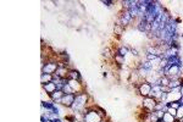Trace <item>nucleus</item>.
<instances>
[{
	"instance_id": "18",
	"label": "nucleus",
	"mask_w": 183,
	"mask_h": 122,
	"mask_svg": "<svg viewBox=\"0 0 183 122\" xmlns=\"http://www.w3.org/2000/svg\"><path fill=\"white\" fill-rule=\"evenodd\" d=\"M101 3H103V4L105 5V6H108V7H110V6H113V5L115 4L114 1H111V0H103V1H101Z\"/></svg>"
},
{
	"instance_id": "6",
	"label": "nucleus",
	"mask_w": 183,
	"mask_h": 122,
	"mask_svg": "<svg viewBox=\"0 0 183 122\" xmlns=\"http://www.w3.org/2000/svg\"><path fill=\"white\" fill-rule=\"evenodd\" d=\"M68 84L70 87L73 89V93L75 94H79V93H83L85 92L84 89V85L82 82H79V81H76V79H68Z\"/></svg>"
},
{
	"instance_id": "5",
	"label": "nucleus",
	"mask_w": 183,
	"mask_h": 122,
	"mask_svg": "<svg viewBox=\"0 0 183 122\" xmlns=\"http://www.w3.org/2000/svg\"><path fill=\"white\" fill-rule=\"evenodd\" d=\"M157 104V101L151 98V96H146V98H143V103H142V109H144L148 113H152L155 110V105Z\"/></svg>"
},
{
	"instance_id": "19",
	"label": "nucleus",
	"mask_w": 183,
	"mask_h": 122,
	"mask_svg": "<svg viewBox=\"0 0 183 122\" xmlns=\"http://www.w3.org/2000/svg\"><path fill=\"white\" fill-rule=\"evenodd\" d=\"M180 93H181V95L183 96V84H182L181 87H180Z\"/></svg>"
},
{
	"instance_id": "12",
	"label": "nucleus",
	"mask_w": 183,
	"mask_h": 122,
	"mask_svg": "<svg viewBox=\"0 0 183 122\" xmlns=\"http://www.w3.org/2000/svg\"><path fill=\"white\" fill-rule=\"evenodd\" d=\"M170 82H171V79L167 77V76H162V77H160V85H162V87H169Z\"/></svg>"
},
{
	"instance_id": "16",
	"label": "nucleus",
	"mask_w": 183,
	"mask_h": 122,
	"mask_svg": "<svg viewBox=\"0 0 183 122\" xmlns=\"http://www.w3.org/2000/svg\"><path fill=\"white\" fill-rule=\"evenodd\" d=\"M166 108H167V106H166ZM166 113H169V114H171L172 116H175V117H176V116H177V110H176V109H174V108H167V110H166Z\"/></svg>"
},
{
	"instance_id": "20",
	"label": "nucleus",
	"mask_w": 183,
	"mask_h": 122,
	"mask_svg": "<svg viewBox=\"0 0 183 122\" xmlns=\"http://www.w3.org/2000/svg\"><path fill=\"white\" fill-rule=\"evenodd\" d=\"M103 77H105V78L108 77V72H103Z\"/></svg>"
},
{
	"instance_id": "13",
	"label": "nucleus",
	"mask_w": 183,
	"mask_h": 122,
	"mask_svg": "<svg viewBox=\"0 0 183 122\" xmlns=\"http://www.w3.org/2000/svg\"><path fill=\"white\" fill-rule=\"evenodd\" d=\"M162 121H164V122H175L176 117H175V116H172L171 114H169V113H165L164 117H162Z\"/></svg>"
},
{
	"instance_id": "15",
	"label": "nucleus",
	"mask_w": 183,
	"mask_h": 122,
	"mask_svg": "<svg viewBox=\"0 0 183 122\" xmlns=\"http://www.w3.org/2000/svg\"><path fill=\"white\" fill-rule=\"evenodd\" d=\"M182 117H183V106H180V108L177 109V116H176V119L181 120Z\"/></svg>"
},
{
	"instance_id": "9",
	"label": "nucleus",
	"mask_w": 183,
	"mask_h": 122,
	"mask_svg": "<svg viewBox=\"0 0 183 122\" xmlns=\"http://www.w3.org/2000/svg\"><path fill=\"white\" fill-rule=\"evenodd\" d=\"M67 78H68V79H76V81H79V82H83V79H82V76H81L79 71L75 70V68H71V70L68 71Z\"/></svg>"
},
{
	"instance_id": "21",
	"label": "nucleus",
	"mask_w": 183,
	"mask_h": 122,
	"mask_svg": "<svg viewBox=\"0 0 183 122\" xmlns=\"http://www.w3.org/2000/svg\"><path fill=\"white\" fill-rule=\"evenodd\" d=\"M157 122H164V121H162V120H159V121H157Z\"/></svg>"
},
{
	"instance_id": "7",
	"label": "nucleus",
	"mask_w": 183,
	"mask_h": 122,
	"mask_svg": "<svg viewBox=\"0 0 183 122\" xmlns=\"http://www.w3.org/2000/svg\"><path fill=\"white\" fill-rule=\"evenodd\" d=\"M75 96H76V94H65L62 96V99L59 101V104L62 105L64 108L71 109V106H72L73 101H75Z\"/></svg>"
},
{
	"instance_id": "3",
	"label": "nucleus",
	"mask_w": 183,
	"mask_h": 122,
	"mask_svg": "<svg viewBox=\"0 0 183 122\" xmlns=\"http://www.w3.org/2000/svg\"><path fill=\"white\" fill-rule=\"evenodd\" d=\"M58 67H59L58 61L47 60V62H44V64L42 65V73H50V75H54L55 72H56Z\"/></svg>"
},
{
	"instance_id": "17",
	"label": "nucleus",
	"mask_w": 183,
	"mask_h": 122,
	"mask_svg": "<svg viewBox=\"0 0 183 122\" xmlns=\"http://www.w3.org/2000/svg\"><path fill=\"white\" fill-rule=\"evenodd\" d=\"M154 114L157 116V119H159V120H162V117H164V114H165V111H162V110L154 111Z\"/></svg>"
},
{
	"instance_id": "23",
	"label": "nucleus",
	"mask_w": 183,
	"mask_h": 122,
	"mask_svg": "<svg viewBox=\"0 0 183 122\" xmlns=\"http://www.w3.org/2000/svg\"><path fill=\"white\" fill-rule=\"evenodd\" d=\"M181 35H182V37H183V33H182V34H181Z\"/></svg>"
},
{
	"instance_id": "14",
	"label": "nucleus",
	"mask_w": 183,
	"mask_h": 122,
	"mask_svg": "<svg viewBox=\"0 0 183 122\" xmlns=\"http://www.w3.org/2000/svg\"><path fill=\"white\" fill-rule=\"evenodd\" d=\"M62 92H64L65 94H75V93H73V89L70 87V84H68V83H67V84H65V87H64Z\"/></svg>"
},
{
	"instance_id": "11",
	"label": "nucleus",
	"mask_w": 183,
	"mask_h": 122,
	"mask_svg": "<svg viewBox=\"0 0 183 122\" xmlns=\"http://www.w3.org/2000/svg\"><path fill=\"white\" fill-rule=\"evenodd\" d=\"M40 82H42V84L48 83V82H53V75L42 73V75H40Z\"/></svg>"
},
{
	"instance_id": "22",
	"label": "nucleus",
	"mask_w": 183,
	"mask_h": 122,
	"mask_svg": "<svg viewBox=\"0 0 183 122\" xmlns=\"http://www.w3.org/2000/svg\"><path fill=\"white\" fill-rule=\"evenodd\" d=\"M180 121H181V122H183V117H182V119H181V120H180Z\"/></svg>"
},
{
	"instance_id": "4",
	"label": "nucleus",
	"mask_w": 183,
	"mask_h": 122,
	"mask_svg": "<svg viewBox=\"0 0 183 122\" xmlns=\"http://www.w3.org/2000/svg\"><path fill=\"white\" fill-rule=\"evenodd\" d=\"M138 93L140 96H143V98H146V96H149L150 93H151V88H152V84L146 82V81H143L142 83L138 84Z\"/></svg>"
},
{
	"instance_id": "2",
	"label": "nucleus",
	"mask_w": 183,
	"mask_h": 122,
	"mask_svg": "<svg viewBox=\"0 0 183 122\" xmlns=\"http://www.w3.org/2000/svg\"><path fill=\"white\" fill-rule=\"evenodd\" d=\"M90 110L88 114L83 115V122H101L104 119L98 111L95 110L94 106H89Z\"/></svg>"
},
{
	"instance_id": "10",
	"label": "nucleus",
	"mask_w": 183,
	"mask_h": 122,
	"mask_svg": "<svg viewBox=\"0 0 183 122\" xmlns=\"http://www.w3.org/2000/svg\"><path fill=\"white\" fill-rule=\"evenodd\" d=\"M65 95V93L62 90H56V92H54V93L49 96V99L52 100V101H54L55 104H59V101L62 99V96Z\"/></svg>"
},
{
	"instance_id": "8",
	"label": "nucleus",
	"mask_w": 183,
	"mask_h": 122,
	"mask_svg": "<svg viewBox=\"0 0 183 122\" xmlns=\"http://www.w3.org/2000/svg\"><path fill=\"white\" fill-rule=\"evenodd\" d=\"M42 88H43V90H44V93H47L48 96H50V95L54 93V92H56V90H58L56 84H55L54 82L44 83V84H42Z\"/></svg>"
},
{
	"instance_id": "1",
	"label": "nucleus",
	"mask_w": 183,
	"mask_h": 122,
	"mask_svg": "<svg viewBox=\"0 0 183 122\" xmlns=\"http://www.w3.org/2000/svg\"><path fill=\"white\" fill-rule=\"evenodd\" d=\"M88 100H89V95H88V93H85V92L76 94L75 101H73L72 106H71V110H72L73 113L82 114V111L88 106Z\"/></svg>"
}]
</instances>
